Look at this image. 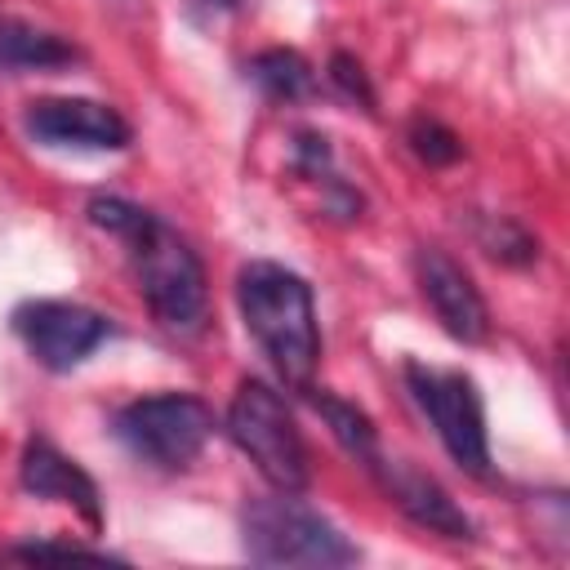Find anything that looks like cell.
<instances>
[{
  "instance_id": "2e32d148",
  "label": "cell",
  "mask_w": 570,
  "mask_h": 570,
  "mask_svg": "<svg viewBox=\"0 0 570 570\" xmlns=\"http://www.w3.org/2000/svg\"><path fill=\"white\" fill-rule=\"evenodd\" d=\"M410 147H414L419 160H428V165H454V160L463 156L459 134L445 129V125L432 120V116H419V120L410 125Z\"/></svg>"
},
{
  "instance_id": "d6986e66",
  "label": "cell",
  "mask_w": 570,
  "mask_h": 570,
  "mask_svg": "<svg viewBox=\"0 0 570 570\" xmlns=\"http://www.w3.org/2000/svg\"><path fill=\"white\" fill-rule=\"evenodd\" d=\"M200 13H223V9H236L240 0H191Z\"/></svg>"
},
{
  "instance_id": "ba28073f",
  "label": "cell",
  "mask_w": 570,
  "mask_h": 570,
  "mask_svg": "<svg viewBox=\"0 0 570 570\" xmlns=\"http://www.w3.org/2000/svg\"><path fill=\"white\" fill-rule=\"evenodd\" d=\"M22 129L45 147H80V151H120L129 147V120L94 98H36L22 111Z\"/></svg>"
},
{
  "instance_id": "7a4b0ae2",
  "label": "cell",
  "mask_w": 570,
  "mask_h": 570,
  "mask_svg": "<svg viewBox=\"0 0 570 570\" xmlns=\"http://www.w3.org/2000/svg\"><path fill=\"white\" fill-rule=\"evenodd\" d=\"M236 303L245 330L258 338L263 356L289 387H312L321 365V330H316V298L312 285L267 258H254L236 272Z\"/></svg>"
},
{
  "instance_id": "7c38bea8",
  "label": "cell",
  "mask_w": 570,
  "mask_h": 570,
  "mask_svg": "<svg viewBox=\"0 0 570 570\" xmlns=\"http://www.w3.org/2000/svg\"><path fill=\"white\" fill-rule=\"evenodd\" d=\"M245 71L276 102H298V98H307L316 89V71L298 49H263V53L249 58Z\"/></svg>"
},
{
  "instance_id": "4fadbf2b",
  "label": "cell",
  "mask_w": 570,
  "mask_h": 570,
  "mask_svg": "<svg viewBox=\"0 0 570 570\" xmlns=\"http://www.w3.org/2000/svg\"><path fill=\"white\" fill-rule=\"evenodd\" d=\"M307 396H312V405L321 410V419L330 423V432H334V441L356 459V463H374L379 459V432H374V423H370V414L365 410H356L352 401H338V396H330V392H321V387H303Z\"/></svg>"
},
{
  "instance_id": "5b68a950",
  "label": "cell",
  "mask_w": 570,
  "mask_h": 570,
  "mask_svg": "<svg viewBox=\"0 0 570 570\" xmlns=\"http://www.w3.org/2000/svg\"><path fill=\"white\" fill-rule=\"evenodd\" d=\"M111 432L134 459L165 472H183L214 436V410L191 392H156L120 405Z\"/></svg>"
},
{
  "instance_id": "30bf717a",
  "label": "cell",
  "mask_w": 570,
  "mask_h": 570,
  "mask_svg": "<svg viewBox=\"0 0 570 570\" xmlns=\"http://www.w3.org/2000/svg\"><path fill=\"white\" fill-rule=\"evenodd\" d=\"M370 472H374V481L383 485V494L414 521V525H423V530H432V534H445V539H472V521H468V512L432 481V476H423V472H414L410 463H387L383 454L370 463Z\"/></svg>"
},
{
  "instance_id": "277c9868",
  "label": "cell",
  "mask_w": 570,
  "mask_h": 570,
  "mask_svg": "<svg viewBox=\"0 0 570 570\" xmlns=\"http://www.w3.org/2000/svg\"><path fill=\"white\" fill-rule=\"evenodd\" d=\"M227 436L249 454V463L258 468V476L267 485H276L281 494H298L307 485V445L303 432L285 405V396L263 383V379H245L227 405Z\"/></svg>"
},
{
  "instance_id": "8992f818",
  "label": "cell",
  "mask_w": 570,
  "mask_h": 570,
  "mask_svg": "<svg viewBox=\"0 0 570 570\" xmlns=\"http://www.w3.org/2000/svg\"><path fill=\"white\" fill-rule=\"evenodd\" d=\"M405 387H410L414 405L428 414V423L436 428L445 454L463 472L485 476L490 472V436H485V405H481L476 383L459 370H432V365L405 361Z\"/></svg>"
},
{
  "instance_id": "9a60e30c",
  "label": "cell",
  "mask_w": 570,
  "mask_h": 570,
  "mask_svg": "<svg viewBox=\"0 0 570 570\" xmlns=\"http://www.w3.org/2000/svg\"><path fill=\"white\" fill-rule=\"evenodd\" d=\"M476 240H481V249H485L490 258L512 263V267L534 263V254H539V240H534L521 223H512V218H503V214H490V218L476 227Z\"/></svg>"
},
{
  "instance_id": "3957f363",
  "label": "cell",
  "mask_w": 570,
  "mask_h": 570,
  "mask_svg": "<svg viewBox=\"0 0 570 570\" xmlns=\"http://www.w3.org/2000/svg\"><path fill=\"white\" fill-rule=\"evenodd\" d=\"M240 543L254 566H352L361 561L356 543L338 525H330L321 512L289 494L249 499L240 508Z\"/></svg>"
},
{
  "instance_id": "6da1fadb",
  "label": "cell",
  "mask_w": 570,
  "mask_h": 570,
  "mask_svg": "<svg viewBox=\"0 0 570 570\" xmlns=\"http://www.w3.org/2000/svg\"><path fill=\"white\" fill-rule=\"evenodd\" d=\"M89 223L120 236L129 245V263H134V281L138 294L147 298L151 316L165 330L191 334L205 321V267L196 258V249L151 209L120 200V196H94L89 200Z\"/></svg>"
},
{
  "instance_id": "8fae6325",
  "label": "cell",
  "mask_w": 570,
  "mask_h": 570,
  "mask_svg": "<svg viewBox=\"0 0 570 570\" xmlns=\"http://www.w3.org/2000/svg\"><path fill=\"white\" fill-rule=\"evenodd\" d=\"M22 490L36 494V499L76 508L89 521V530L102 525V494H98L94 476L45 436H31L27 450H22Z\"/></svg>"
},
{
  "instance_id": "9c48e42d",
  "label": "cell",
  "mask_w": 570,
  "mask_h": 570,
  "mask_svg": "<svg viewBox=\"0 0 570 570\" xmlns=\"http://www.w3.org/2000/svg\"><path fill=\"white\" fill-rule=\"evenodd\" d=\"M414 281H419L432 316L441 321V330L450 338H459V343H485L490 338V307H485L481 289L472 285V276L463 272V263H454L436 245H419L414 249Z\"/></svg>"
},
{
  "instance_id": "ac0fdd59",
  "label": "cell",
  "mask_w": 570,
  "mask_h": 570,
  "mask_svg": "<svg viewBox=\"0 0 570 570\" xmlns=\"http://www.w3.org/2000/svg\"><path fill=\"white\" fill-rule=\"evenodd\" d=\"M4 561L9 557H22V561H36V557H58V561H116L98 548H80V543H18V548H4L0 552Z\"/></svg>"
},
{
  "instance_id": "e0dca14e",
  "label": "cell",
  "mask_w": 570,
  "mask_h": 570,
  "mask_svg": "<svg viewBox=\"0 0 570 570\" xmlns=\"http://www.w3.org/2000/svg\"><path fill=\"white\" fill-rule=\"evenodd\" d=\"M330 80H334V89H338V94H347L352 102H361L365 111H374L370 76H365V67H361L352 53H334V58H330Z\"/></svg>"
},
{
  "instance_id": "52a82bcc",
  "label": "cell",
  "mask_w": 570,
  "mask_h": 570,
  "mask_svg": "<svg viewBox=\"0 0 570 570\" xmlns=\"http://www.w3.org/2000/svg\"><path fill=\"white\" fill-rule=\"evenodd\" d=\"M13 334L27 343V352H31L45 370L62 374V370L80 365V361L111 334V325H107L102 312H94V307H85V303L31 298V303H22V307L13 312Z\"/></svg>"
},
{
  "instance_id": "5bb4252c",
  "label": "cell",
  "mask_w": 570,
  "mask_h": 570,
  "mask_svg": "<svg viewBox=\"0 0 570 570\" xmlns=\"http://www.w3.org/2000/svg\"><path fill=\"white\" fill-rule=\"evenodd\" d=\"M76 62V45L27 22H0V67H62Z\"/></svg>"
}]
</instances>
